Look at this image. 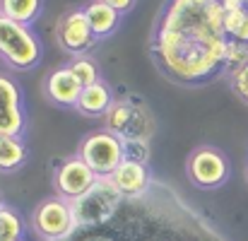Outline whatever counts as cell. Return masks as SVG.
Instances as JSON below:
<instances>
[{"instance_id":"6da1fadb","label":"cell","mask_w":248,"mask_h":241,"mask_svg":"<svg viewBox=\"0 0 248 241\" xmlns=\"http://www.w3.org/2000/svg\"><path fill=\"white\" fill-rule=\"evenodd\" d=\"M224 7L217 0H166L155 34L152 58L169 80L202 84L224 70Z\"/></svg>"},{"instance_id":"7a4b0ae2","label":"cell","mask_w":248,"mask_h":241,"mask_svg":"<svg viewBox=\"0 0 248 241\" xmlns=\"http://www.w3.org/2000/svg\"><path fill=\"white\" fill-rule=\"evenodd\" d=\"M41 41L31 27L0 15V58L12 70H34L41 63Z\"/></svg>"},{"instance_id":"3957f363","label":"cell","mask_w":248,"mask_h":241,"mask_svg":"<svg viewBox=\"0 0 248 241\" xmlns=\"http://www.w3.org/2000/svg\"><path fill=\"white\" fill-rule=\"evenodd\" d=\"M70 203H73L80 227H96L118 212V208L123 203V193L113 186V181L108 176H99L87 193H82L80 198H75Z\"/></svg>"},{"instance_id":"277c9868","label":"cell","mask_w":248,"mask_h":241,"mask_svg":"<svg viewBox=\"0 0 248 241\" xmlns=\"http://www.w3.org/2000/svg\"><path fill=\"white\" fill-rule=\"evenodd\" d=\"M31 227L39 234V239L44 241H65L73 232L80 229L73 203L61 195L46 198L44 203L36 205L31 215Z\"/></svg>"},{"instance_id":"5b68a950","label":"cell","mask_w":248,"mask_h":241,"mask_svg":"<svg viewBox=\"0 0 248 241\" xmlns=\"http://www.w3.org/2000/svg\"><path fill=\"white\" fill-rule=\"evenodd\" d=\"M80 157L96 176H111L125 160L123 138L111 130H94L80 143Z\"/></svg>"},{"instance_id":"8992f818","label":"cell","mask_w":248,"mask_h":241,"mask_svg":"<svg viewBox=\"0 0 248 241\" xmlns=\"http://www.w3.org/2000/svg\"><path fill=\"white\" fill-rule=\"evenodd\" d=\"M186 171H188V178H190V183L195 188L215 191V188L227 183V178L232 174V166H229V160H227V155L222 150L202 145V147L190 152Z\"/></svg>"},{"instance_id":"52a82bcc","label":"cell","mask_w":248,"mask_h":241,"mask_svg":"<svg viewBox=\"0 0 248 241\" xmlns=\"http://www.w3.org/2000/svg\"><path fill=\"white\" fill-rule=\"evenodd\" d=\"M56 39H58V46L70 53V56H87V51L94 48L96 44V36L84 17L82 7H75V10H68L61 19H58V27H56Z\"/></svg>"},{"instance_id":"ba28073f","label":"cell","mask_w":248,"mask_h":241,"mask_svg":"<svg viewBox=\"0 0 248 241\" xmlns=\"http://www.w3.org/2000/svg\"><path fill=\"white\" fill-rule=\"evenodd\" d=\"M96 178L99 176L87 166V161L80 155H75V157H68L56 166L53 188H56V195H61L65 200H75L94 186Z\"/></svg>"},{"instance_id":"9c48e42d","label":"cell","mask_w":248,"mask_h":241,"mask_svg":"<svg viewBox=\"0 0 248 241\" xmlns=\"http://www.w3.org/2000/svg\"><path fill=\"white\" fill-rule=\"evenodd\" d=\"M27 126L24 118V99L19 84L0 73V135L22 138Z\"/></svg>"},{"instance_id":"30bf717a","label":"cell","mask_w":248,"mask_h":241,"mask_svg":"<svg viewBox=\"0 0 248 241\" xmlns=\"http://www.w3.org/2000/svg\"><path fill=\"white\" fill-rule=\"evenodd\" d=\"M108 178L123 193V198H138V195H145L147 193L150 181H152V174H150V169H147L145 161L123 160L118 164V169Z\"/></svg>"},{"instance_id":"8fae6325","label":"cell","mask_w":248,"mask_h":241,"mask_svg":"<svg viewBox=\"0 0 248 241\" xmlns=\"http://www.w3.org/2000/svg\"><path fill=\"white\" fill-rule=\"evenodd\" d=\"M44 92L53 104L75 109L80 101V94H82V84L75 80V75L68 70V65H63V68H56L53 73H48V78L44 82Z\"/></svg>"},{"instance_id":"7c38bea8","label":"cell","mask_w":248,"mask_h":241,"mask_svg":"<svg viewBox=\"0 0 248 241\" xmlns=\"http://www.w3.org/2000/svg\"><path fill=\"white\" fill-rule=\"evenodd\" d=\"M82 10H84V17H87L89 27H92V32H94V36H96V41L113 36L116 29H118V24H121V17H123L111 5H106L104 0H89Z\"/></svg>"},{"instance_id":"4fadbf2b","label":"cell","mask_w":248,"mask_h":241,"mask_svg":"<svg viewBox=\"0 0 248 241\" xmlns=\"http://www.w3.org/2000/svg\"><path fill=\"white\" fill-rule=\"evenodd\" d=\"M113 89L106 84L104 80L94 82V84H87L82 87V94H80V101H78V111L82 116L89 118H99V116H106V111L111 109L113 104Z\"/></svg>"},{"instance_id":"5bb4252c","label":"cell","mask_w":248,"mask_h":241,"mask_svg":"<svg viewBox=\"0 0 248 241\" xmlns=\"http://www.w3.org/2000/svg\"><path fill=\"white\" fill-rule=\"evenodd\" d=\"M44 12V0H0V15L31 27Z\"/></svg>"},{"instance_id":"9a60e30c","label":"cell","mask_w":248,"mask_h":241,"mask_svg":"<svg viewBox=\"0 0 248 241\" xmlns=\"http://www.w3.org/2000/svg\"><path fill=\"white\" fill-rule=\"evenodd\" d=\"M27 161V145L22 138L0 135V171H17Z\"/></svg>"},{"instance_id":"2e32d148","label":"cell","mask_w":248,"mask_h":241,"mask_svg":"<svg viewBox=\"0 0 248 241\" xmlns=\"http://www.w3.org/2000/svg\"><path fill=\"white\" fill-rule=\"evenodd\" d=\"M104 121H106V130H111V133L125 138V135L130 133V126L135 123V111H133L130 104H125V101H113L111 109L106 111Z\"/></svg>"},{"instance_id":"e0dca14e","label":"cell","mask_w":248,"mask_h":241,"mask_svg":"<svg viewBox=\"0 0 248 241\" xmlns=\"http://www.w3.org/2000/svg\"><path fill=\"white\" fill-rule=\"evenodd\" d=\"M24 234V225L22 217L10 208V205H0V241H22Z\"/></svg>"},{"instance_id":"ac0fdd59","label":"cell","mask_w":248,"mask_h":241,"mask_svg":"<svg viewBox=\"0 0 248 241\" xmlns=\"http://www.w3.org/2000/svg\"><path fill=\"white\" fill-rule=\"evenodd\" d=\"M68 70L75 75V80L80 82L82 87L94 84V82L101 80V75H99V65H96L94 58H89V56H73V61L68 63Z\"/></svg>"},{"instance_id":"d6986e66","label":"cell","mask_w":248,"mask_h":241,"mask_svg":"<svg viewBox=\"0 0 248 241\" xmlns=\"http://www.w3.org/2000/svg\"><path fill=\"white\" fill-rule=\"evenodd\" d=\"M248 63V44L244 41H234L229 39L227 41V51H224V70H236L241 65Z\"/></svg>"},{"instance_id":"ffe728a7","label":"cell","mask_w":248,"mask_h":241,"mask_svg":"<svg viewBox=\"0 0 248 241\" xmlns=\"http://www.w3.org/2000/svg\"><path fill=\"white\" fill-rule=\"evenodd\" d=\"M123 147H125V160H135L147 164L150 147H147L145 138H123Z\"/></svg>"},{"instance_id":"44dd1931","label":"cell","mask_w":248,"mask_h":241,"mask_svg":"<svg viewBox=\"0 0 248 241\" xmlns=\"http://www.w3.org/2000/svg\"><path fill=\"white\" fill-rule=\"evenodd\" d=\"M229 84H232L234 94L248 106V63L229 73Z\"/></svg>"},{"instance_id":"7402d4cb","label":"cell","mask_w":248,"mask_h":241,"mask_svg":"<svg viewBox=\"0 0 248 241\" xmlns=\"http://www.w3.org/2000/svg\"><path fill=\"white\" fill-rule=\"evenodd\" d=\"M229 39H234V41H244V44H248V10L244 12V17L239 19V24H236V29H234V34H232Z\"/></svg>"},{"instance_id":"603a6c76","label":"cell","mask_w":248,"mask_h":241,"mask_svg":"<svg viewBox=\"0 0 248 241\" xmlns=\"http://www.w3.org/2000/svg\"><path fill=\"white\" fill-rule=\"evenodd\" d=\"M104 2H106V5H111L118 15H128V12L135 7V2H138V0H104Z\"/></svg>"},{"instance_id":"cb8c5ba5","label":"cell","mask_w":248,"mask_h":241,"mask_svg":"<svg viewBox=\"0 0 248 241\" xmlns=\"http://www.w3.org/2000/svg\"><path fill=\"white\" fill-rule=\"evenodd\" d=\"M224 10H239V7H246L248 0H217Z\"/></svg>"},{"instance_id":"d4e9b609","label":"cell","mask_w":248,"mask_h":241,"mask_svg":"<svg viewBox=\"0 0 248 241\" xmlns=\"http://www.w3.org/2000/svg\"><path fill=\"white\" fill-rule=\"evenodd\" d=\"M0 205H2V198H0Z\"/></svg>"},{"instance_id":"484cf974","label":"cell","mask_w":248,"mask_h":241,"mask_svg":"<svg viewBox=\"0 0 248 241\" xmlns=\"http://www.w3.org/2000/svg\"><path fill=\"white\" fill-rule=\"evenodd\" d=\"M246 10H248V2H246Z\"/></svg>"}]
</instances>
